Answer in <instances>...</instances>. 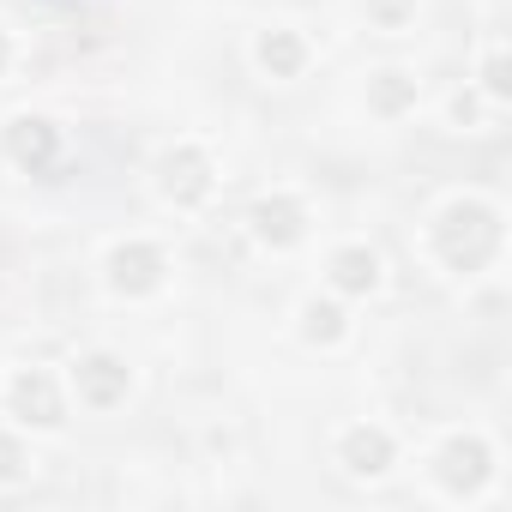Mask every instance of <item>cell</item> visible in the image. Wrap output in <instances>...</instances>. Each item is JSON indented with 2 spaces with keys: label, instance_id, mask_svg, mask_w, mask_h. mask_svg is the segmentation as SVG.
Instances as JSON below:
<instances>
[{
  "label": "cell",
  "instance_id": "obj_15",
  "mask_svg": "<svg viewBox=\"0 0 512 512\" xmlns=\"http://www.w3.org/2000/svg\"><path fill=\"white\" fill-rule=\"evenodd\" d=\"M368 13H374L380 25H404V19L416 13V0H368Z\"/></svg>",
  "mask_w": 512,
  "mask_h": 512
},
{
  "label": "cell",
  "instance_id": "obj_9",
  "mask_svg": "<svg viewBox=\"0 0 512 512\" xmlns=\"http://www.w3.org/2000/svg\"><path fill=\"white\" fill-rule=\"evenodd\" d=\"M302 223H308V211H302L290 193H272V199L253 205V229H260V241H272V247L302 241Z\"/></svg>",
  "mask_w": 512,
  "mask_h": 512
},
{
  "label": "cell",
  "instance_id": "obj_8",
  "mask_svg": "<svg viewBox=\"0 0 512 512\" xmlns=\"http://www.w3.org/2000/svg\"><path fill=\"white\" fill-rule=\"evenodd\" d=\"M338 458H344L350 476H380V470L392 464V434H386V428H350V434L338 440Z\"/></svg>",
  "mask_w": 512,
  "mask_h": 512
},
{
  "label": "cell",
  "instance_id": "obj_16",
  "mask_svg": "<svg viewBox=\"0 0 512 512\" xmlns=\"http://www.w3.org/2000/svg\"><path fill=\"white\" fill-rule=\"evenodd\" d=\"M0 67H7V37H0Z\"/></svg>",
  "mask_w": 512,
  "mask_h": 512
},
{
  "label": "cell",
  "instance_id": "obj_4",
  "mask_svg": "<svg viewBox=\"0 0 512 512\" xmlns=\"http://www.w3.org/2000/svg\"><path fill=\"white\" fill-rule=\"evenodd\" d=\"M163 193H169L175 205H199V199L211 193V163H205V151H193V145L169 151V157H163Z\"/></svg>",
  "mask_w": 512,
  "mask_h": 512
},
{
  "label": "cell",
  "instance_id": "obj_12",
  "mask_svg": "<svg viewBox=\"0 0 512 512\" xmlns=\"http://www.w3.org/2000/svg\"><path fill=\"white\" fill-rule=\"evenodd\" d=\"M416 103V79H404V73H380L374 79V109L380 115H398V109H410Z\"/></svg>",
  "mask_w": 512,
  "mask_h": 512
},
{
  "label": "cell",
  "instance_id": "obj_3",
  "mask_svg": "<svg viewBox=\"0 0 512 512\" xmlns=\"http://www.w3.org/2000/svg\"><path fill=\"white\" fill-rule=\"evenodd\" d=\"M488 464H494L488 446H482L476 434H470V440L458 434V440H446V452H440V482H446L452 494H476V488L488 482Z\"/></svg>",
  "mask_w": 512,
  "mask_h": 512
},
{
  "label": "cell",
  "instance_id": "obj_2",
  "mask_svg": "<svg viewBox=\"0 0 512 512\" xmlns=\"http://www.w3.org/2000/svg\"><path fill=\"white\" fill-rule=\"evenodd\" d=\"M109 284H115L121 296H145V290H157V284H163V253H157L151 241H127V247H115V253H109Z\"/></svg>",
  "mask_w": 512,
  "mask_h": 512
},
{
  "label": "cell",
  "instance_id": "obj_6",
  "mask_svg": "<svg viewBox=\"0 0 512 512\" xmlns=\"http://www.w3.org/2000/svg\"><path fill=\"white\" fill-rule=\"evenodd\" d=\"M73 386H79V398H85V404L109 410V404H121V398H127V362H115V356H85V362H79V374H73Z\"/></svg>",
  "mask_w": 512,
  "mask_h": 512
},
{
  "label": "cell",
  "instance_id": "obj_5",
  "mask_svg": "<svg viewBox=\"0 0 512 512\" xmlns=\"http://www.w3.org/2000/svg\"><path fill=\"white\" fill-rule=\"evenodd\" d=\"M13 410L25 416V422H37V428H55L67 410H61V386H55V374H43V368H31V374H19L13 380Z\"/></svg>",
  "mask_w": 512,
  "mask_h": 512
},
{
  "label": "cell",
  "instance_id": "obj_7",
  "mask_svg": "<svg viewBox=\"0 0 512 512\" xmlns=\"http://www.w3.org/2000/svg\"><path fill=\"white\" fill-rule=\"evenodd\" d=\"M7 151H13V163H19V169H49V163H55V151H61V139H55V127H49V121L19 115V121L7 127Z\"/></svg>",
  "mask_w": 512,
  "mask_h": 512
},
{
  "label": "cell",
  "instance_id": "obj_14",
  "mask_svg": "<svg viewBox=\"0 0 512 512\" xmlns=\"http://www.w3.org/2000/svg\"><path fill=\"white\" fill-rule=\"evenodd\" d=\"M25 464H31V458H25V446H19L13 434H0V482H13V476H25Z\"/></svg>",
  "mask_w": 512,
  "mask_h": 512
},
{
  "label": "cell",
  "instance_id": "obj_13",
  "mask_svg": "<svg viewBox=\"0 0 512 512\" xmlns=\"http://www.w3.org/2000/svg\"><path fill=\"white\" fill-rule=\"evenodd\" d=\"M338 332H344V314H338L332 302H308V338H314V344H332Z\"/></svg>",
  "mask_w": 512,
  "mask_h": 512
},
{
  "label": "cell",
  "instance_id": "obj_1",
  "mask_svg": "<svg viewBox=\"0 0 512 512\" xmlns=\"http://www.w3.org/2000/svg\"><path fill=\"white\" fill-rule=\"evenodd\" d=\"M434 247H440V260H446L452 272H476L488 253L500 247V211L482 205V199L446 205V217L434 223Z\"/></svg>",
  "mask_w": 512,
  "mask_h": 512
},
{
  "label": "cell",
  "instance_id": "obj_11",
  "mask_svg": "<svg viewBox=\"0 0 512 512\" xmlns=\"http://www.w3.org/2000/svg\"><path fill=\"white\" fill-rule=\"evenodd\" d=\"M302 61H308V49H302L296 31H266V37H260V67H266L272 79H296Z\"/></svg>",
  "mask_w": 512,
  "mask_h": 512
},
{
  "label": "cell",
  "instance_id": "obj_10",
  "mask_svg": "<svg viewBox=\"0 0 512 512\" xmlns=\"http://www.w3.org/2000/svg\"><path fill=\"white\" fill-rule=\"evenodd\" d=\"M332 284L344 290V296H368L374 284H380V260L368 247H338L332 253Z\"/></svg>",
  "mask_w": 512,
  "mask_h": 512
}]
</instances>
